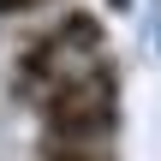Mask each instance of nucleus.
<instances>
[{"mask_svg": "<svg viewBox=\"0 0 161 161\" xmlns=\"http://www.w3.org/2000/svg\"><path fill=\"white\" fill-rule=\"evenodd\" d=\"M60 0H0V24L6 30H24V24H36V18H48Z\"/></svg>", "mask_w": 161, "mask_h": 161, "instance_id": "obj_4", "label": "nucleus"}, {"mask_svg": "<svg viewBox=\"0 0 161 161\" xmlns=\"http://www.w3.org/2000/svg\"><path fill=\"white\" fill-rule=\"evenodd\" d=\"M30 108H36L42 137L108 143V137H119V66H114L108 54H96V60H84L78 72H66L54 90H42Z\"/></svg>", "mask_w": 161, "mask_h": 161, "instance_id": "obj_2", "label": "nucleus"}, {"mask_svg": "<svg viewBox=\"0 0 161 161\" xmlns=\"http://www.w3.org/2000/svg\"><path fill=\"white\" fill-rule=\"evenodd\" d=\"M108 48V30L90 6H66L54 18H36L18 30V48H12V96L18 102H36L42 90H54L66 72H78L84 60H96Z\"/></svg>", "mask_w": 161, "mask_h": 161, "instance_id": "obj_1", "label": "nucleus"}, {"mask_svg": "<svg viewBox=\"0 0 161 161\" xmlns=\"http://www.w3.org/2000/svg\"><path fill=\"white\" fill-rule=\"evenodd\" d=\"M36 161H119L108 143H66V137H42Z\"/></svg>", "mask_w": 161, "mask_h": 161, "instance_id": "obj_3", "label": "nucleus"}]
</instances>
